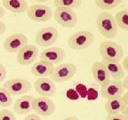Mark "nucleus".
Masks as SVG:
<instances>
[{
    "label": "nucleus",
    "instance_id": "1",
    "mask_svg": "<svg viewBox=\"0 0 128 120\" xmlns=\"http://www.w3.org/2000/svg\"><path fill=\"white\" fill-rule=\"evenodd\" d=\"M96 25L100 33L107 38H114L118 33V27L114 16L107 12H102L97 16Z\"/></svg>",
    "mask_w": 128,
    "mask_h": 120
},
{
    "label": "nucleus",
    "instance_id": "2",
    "mask_svg": "<svg viewBox=\"0 0 128 120\" xmlns=\"http://www.w3.org/2000/svg\"><path fill=\"white\" fill-rule=\"evenodd\" d=\"M100 55L103 60L110 62H119L124 57V50L121 46L113 41H105L100 44Z\"/></svg>",
    "mask_w": 128,
    "mask_h": 120
},
{
    "label": "nucleus",
    "instance_id": "3",
    "mask_svg": "<svg viewBox=\"0 0 128 120\" xmlns=\"http://www.w3.org/2000/svg\"><path fill=\"white\" fill-rule=\"evenodd\" d=\"M94 36L89 31H78L68 38V44L73 50H84L92 44Z\"/></svg>",
    "mask_w": 128,
    "mask_h": 120
},
{
    "label": "nucleus",
    "instance_id": "4",
    "mask_svg": "<svg viewBox=\"0 0 128 120\" xmlns=\"http://www.w3.org/2000/svg\"><path fill=\"white\" fill-rule=\"evenodd\" d=\"M52 15L56 22L64 28H73L78 23L76 14L70 8L56 7Z\"/></svg>",
    "mask_w": 128,
    "mask_h": 120
},
{
    "label": "nucleus",
    "instance_id": "5",
    "mask_svg": "<svg viewBox=\"0 0 128 120\" xmlns=\"http://www.w3.org/2000/svg\"><path fill=\"white\" fill-rule=\"evenodd\" d=\"M76 72V67L75 64L70 63V62L60 63L56 68H54V72L51 76V79L54 82L57 83L66 82L75 76Z\"/></svg>",
    "mask_w": 128,
    "mask_h": 120
},
{
    "label": "nucleus",
    "instance_id": "6",
    "mask_svg": "<svg viewBox=\"0 0 128 120\" xmlns=\"http://www.w3.org/2000/svg\"><path fill=\"white\" fill-rule=\"evenodd\" d=\"M3 87L6 90H7L12 96H16L22 95V94H26L27 92H30L31 89V84L26 79L16 78L7 80Z\"/></svg>",
    "mask_w": 128,
    "mask_h": 120
},
{
    "label": "nucleus",
    "instance_id": "7",
    "mask_svg": "<svg viewBox=\"0 0 128 120\" xmlns=\"http://www.w3.org/2000/svg\"><path fill=\"white\" fill-rule=\"evenodd\" d=\"M59 32L54 27H46L38 31L36 36V43L41 47H49L57 41Z\"/></svg>",
    "mask_w": 128,
    "mask_h": 120
},
{
    "label": "nucleus",
    "instance_id": "8",
    "mask_svg": "<svg viewBox=\"0 0 128 120\" xmlns=\"http://www.w3.org/2000/svg\"><path fill=\"white\" fill-rule=\"evenodd\" d=\"M52 10L44 4H33L28 8V18L33 22H47L52 16Z\"/></svg>",
    "mask_w": 128,
    "mask_h": 120
},
{
    "label": "nucleus",
    "instance_id": "9",
    "mask_svg": "<svg viewBox=\"0 0 128 120\" xmlns=\"http://www.w3.org/2000/svg\"><path fill=\"white\" fill-rule=\"evenodd\" d=\"M124 92V88L123 82L121 80L110 79V83L107 86L100 87V94L103 99L110 100V99L121 97Z\"/></svg>",
    "mask_w": 128,
    "mask_h": 120
},
{
    "label": "nucleus",
    "instance_id": "10",
    "mask_svg": "<svg viewBox=\"0 0 128 120\" xmlns=\"http://www.w3.org/2000/svg\"><path fill=\"white\" fill-rule=\"evenodd\" d=\"M33 110L38 116H47L54 113L55 105H54V102L48 97L40 96L34 99Z\"/></svg>",
    "mask_w": 128,
    "mask_h": 120
},
{
    "label": "nucleus",
    "instance_id": "11",
    "mask_svg": "<svg viewBox=\"0 0 128 120\" xmlns=\"http://www.w3.org/2000/svg\"><path fill=\"white\" fill-rule=\"evenodd\" d=\"M38 57V49L34 44H26L17 52V62L23 66L33 64Z\"/></svg>",
    "mask_w": 128,
    "mask_h": 120
},
{
    "label": "nucleus",
    "instance_id": "12",
    "mask_svg": "<svg viewBox=\"0 0 128 120\" xmlns=\"http://www.w3.org/2000/svg\"><path fill=\"white\" fill-rule=\"evenodd\" d=\"M26 44H28V38L23 34L16 33L6 38L4 42V49L7 52L14 54Z\"/></svg>",
    "mask_w": 128,
    "mask_h": 120
},
{
    "label": "nucleus",
    "instance_id": "13",
    "mask_svg": "<svg viewBox=\"0 0 128 120\" xmlns=\"http://www.w3.org/2000/svg\"><path fill=\"white\" fill-rule=\"evenodd\" d=\"M66 56L65 51L60 47H50L43 51L39 55L40 60L49 62L52 64H57L62 62Z\"/></svg>",
    "mask_w": 128,
    "mask_h": 120
},
{
    "label": "nucleus",
    "instance_id": "14",
    "mask_svg": "<svg viewBox=\"0 0 128 120\" xmlns=\"http://www.w3.org/2000/svg\"><path fill=\"white\" fill-rule=\"evenodd\" d=\"M34 88L38 94L44 97L52 96L56 92V86L52 79L48 78H40L35 81Z\"/></svg>",
    "mask_w": 128,
    "mask_h": 120
},
{
    "label": "nucleus",
    "instance_id": "15",
    "mask_svg": "<svg viewBox=\"0 0 128 120\" xmlns=\"http://www.w3.org/2000/svg\"><path fill=\"white\" fill-rule=\"evenodd\" d=\"M92 78L95 80V82L100 86H107L110 81V76L108 74L106 67L102 62H95L92 63Z\"/></svg>",
    "mask_w": 128,
    "mask_h": 120
},
{
    "label": "nucleus",
    "instance_id": "16",
    "mask_svg": "<svg viewBox=\"0 0 128 120\" xmlns=\"http://www.w3.org/2000/svg\"><path fill=\"white\" fill-rule=\"evenodd\" d=\"M55 67L54 64L49 63V62H44V60H39L38 62H34L31 66V73L36 78H48L51 76Z\"/></svg>",
    "mask_w": 128,
    "mask_h": 120
},
{
    "label": "nucleus",
    "instance_id": "17",
    "mask_svg": "<svg viewBox=\"0 0 128 120\" xmlns=\"http://www.w3.org/2000/svg\"><path fill=\"white\" fill-rule=\"evenodd\" d=\"M35 97L32 95H23L14 102V112L17 114H30L33 110V102Z\"/></svg>",
    "mask_w": 128,
    "mask_h": 120
},
{
    "label": "nucleus",
    "instance_id": "18",
    "mask_svg": "<svg viewBox=\"0 0 128 120\" xmlns=\"http://www.w3.org/2000/svg\"><path fill=\"white\" fill-rule=\"evenodd\" d=\"M102 62L106 67L110 74V79L113 80H121L124 78V70L123 68L122 64L119 62H110L106 60H102Z\"/></svg>",
    "mask_w": 128,
    "mask_h": 120
},
{
    "label": "nucleus",
    "instance_id": "19",
    "mask_svg": "<svg viewBox=\"0 0 128 120\" xmlns=\"http://www.w3.org/2000/svg\"><path fill=\"white\" fill-rule=\"evenodd\" d=\"M2 4L7 10L14 14H23L28 8L26 0H2Z\"/></svg>",
    "mask_w": 128,
    "mask_h": 120
},
{
    "label": "nucleus",
    "instance_id": "20",
    "mask_svg": "<svg viewBox=\"0 0 128 120\" xmlns=\"http://www.w3.org/2000/svg\"><path fill=\"white\" fill-rule=\"evenodd\" d=\"M126 106V103L124 102L121 96L118 98L107 100L104 108L108 114H116V113H122Z\"/></svg>",
    "mask_w": 128,
    "mask_h": 120
},
{
    "label": "nucleus",
    "instance_id": "21",
    "mask_svg": "<svg viewBox=\"0 0 128 120\" xmlns=\"http://www.w3.org/2000/svg\"><path fill=\"white\" fill-rule=\"evenodd\" d=\"M94 1L97 7L105 11L112 10L118 7L122 3V0H94Z\"/></svg>",
    "mask_w": 128,
    "mask_h": 120
},
{
    "label": "nucleus",
    "instance_id": "22",
    "mask_svg": "<svg viewBox=\"0 0 128 120\" xmlns=\"http://www.w3.org/2000/svg\"><path fill=\"white\" fill-rule=\"evenodd\" d=\"M115 20L118 24V27L124 30L128 31V11L121 10L116 14Z\"/></svg>",
    "mask_w": 128,
    "mask_h": 120
},
{
    "label": "nucleus",
    "instance_id": "23",
    "mask_svg": "<svg viewBox=\"0 0 128 120\" xmlns=\"http://www.w3.org/2000/svg\"><path fill=\"white\" fill-rule=\"evenodd\" d=\"M82 4V0H54V4L56 7H64L75 9L80 6Z\"/></svg>",
    "mask_w": 128,
    "mask_h": 120
},
{
    "label": "nucleus",
    "instance_id": "24",
    "mask_svg": "<svg viewBox=\"0 0 128 120\" xmlns=\"http://www.w3.org/2000/svg\"><path fill=\"white\" fill-rule=\"evenodd\" d=\"M12 104V98L7 90L4 87H0V106L10 107Z\"/></svg>",
    "mask_w": 128,
    "mask_h": 120
},
{
    "label": "nucleus",
    "instance_id": "25",
    "mask_svg": "<svg viewBox=\"0 0 128 120\" xmlns=\"http://www.w3.org/2000/svg\"><path fill=\"white\" fill-rule=\"evenodd\" d=\"M0 120H16V118L12 111L3 110L0 111Z\"/></svg>",
    "mask_w": 128,
    "mask_h": 120
},
{
    "label": "nucleus",
    "instance_id": "26",
    "mask_svg": "<svg viewBox=\"0 0 128 120\" xmlns=\"http://www.w3.org/2000/svg\"><path fill=\"white\" fill-rule=\"evenodd\" d=\"M106 120H127V118L123 115V113H116V114H108Z\"/></svg>",
    "mask_w": 128,
    "mask_h": 120
},
{
    "label": "nucleus",
    "instance_id": "27",
    "mask_svg": "<svg viewBox=\"0 0 128 120\" xmlns=\"http://www.w3.org/2000/svg\"><path fill=\"white\" fill-rule=\"evenodd\" d=\"M6 78V70L3 64L0 63V83H2Z\"/></svg>",
    "mask_w": 128,
    "mask_h": 120
},
{
    "label": "nucleus",
    "instance_id": "28",
    "mask_svg": "<svg viewBox=\"0 0 128 120\" xmlns=\"http://www.w3.org/2000/svg\"><path fill=\"white\" fill-rule=\"evenodd\" d=\"M24 120H41V118L36 113H31V114H28V116L24 118Z\"/></svg>",
    "mask_w": 128,
    "mask_h": 120
},
{
    "label": "nucleus",
    "instance_id": "29",
    "mask_svg": "<svg viewBox=\"0 0 128 120\" xmlns=\"http://www.w3.org/2000/svg\"><path fill=\"white\" fill-rule=\"evenodd\" d=\"M122 66L124 71H126L128 73V56H126V57H124V58L123 59Z\"/></svg>",
    "mask_w": 128,
    "mask_h": 120
},
{
    "label": "nucleus",
    "instance_id": "30",
    "mask_svg": "<svg viewBox=\"0 0 128 120\" xmlns=\"http://www.w3.org/2000/svg\"><path fill=\"white\" fill-rule=\"evenodd\" d=\"M6 24L4 22H3L2 20H0V35H3L6 32Z\"/></svg>",
    "mask_w": 128,
    "mask_h": 120
},
{
    "label": "nucleus",
    "instance_id": "31",
    "mask_svg": "<svg viewBox=\"0 0 128 120\" xmlns=\"http://www.w3.org/2000/svg\"><path fill=\"white\" fill-rule=\"evenodd\" d=\"M122 99L126 105H128V91L126 92H124V94L122 95Z\"/></svg>",
    "mask_w": 128,
    "mask_h": 120
},
{
    "label": "nucleus",
    "instance_id": "32",
    "mask_svg": "<svg viewBox=\"0 0 128 120\" xmlns=\"http://www.w3.org/2000/svg\"><path fill=\"white\" fill-rule=\"evenodd\" d=\"M123 86H124V90L128 91V75L124 78V81H123Z\"/></svg>",
    "mask_w": 128,
    "mask_h": 120
},
{
    "label": "nucleus",
    "instance_id": "33",
    "mask_svg": "<svg viewBox=\"0 0 128 120\" xmlns=\"http://www.w3.org/2000/svg\"><path fill=\"white\" fill-rule=\"evenodd\" d=\"M123 115H124V116H126V118H127V120H128V105H126V108H124V110H123Z\"/></svg>",
    "mask_w": 128,
    "mask_h": 120
},
{
    "label": "nucleus",
    "instance_id": "34",
    "mask_svg": "<svg viewBox=\"0 0 128 120\" xmlns=\"http://www.w3.org/2000/svg\"><path fill=\"white\" fill-rule=\"evenodd\" d=\"M4 14H6V12H4V9L2 7V6H0V20L3 18L4 16Z\"/></svg>",
    "mask_w": 128,
    "mask_h": 120
},
{
    "label": "nucleus",
    "instance_id": "35",
    "mask_svg": "<svg viewBox=\"0 0 128 120\" xmlns=\"http://www.w3.org/2000/svg\"><path fill=\"white\" fill-rule=\"evenodd\" d=\"M63 120H79L76 116H68V118H64Z\"/></svg>",
    "mask_w": 128,
    "mask_h": 120
},
{
    "label": "nucleus",
    "instance_id": "36",
    "mask_svg": "<svg viewBox=\"0 0 128 120\" xmlns=\"http://www.w3.org/2000/svg\"><path fill=\"white\" fill-rule=\"evenodd\" d=\"M33 1H36V2H39V3H46L47 2L48 0H33Z\"/></svg>",
    "mask_w": 128,
    "mask_h": 120
}]
</instances>
